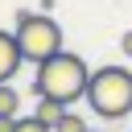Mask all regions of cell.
I'll use <instances>...</instances> for the list:
<instances>
[{"mask_svg":"<svg viewBox=\"0 0 132 132\" xmlns=\"http://www.w3.org/2000/svg\"><path fill=\"white\" fill-rule=\"evenodd\" d=\"M21 45H16V33H8V29H0V82H12L16 78V70H21Z\"/></svg>","mask_w":132,"mask_h":132,"instance_id":"cell-4","label":"cell"},{"mask_svg":"<svg viewBox=\"0 0 132 132\" xmlns=\"http://www.w3.org/2000/svg\"><path fill=\"white\" fill-rule=\"evenodd\" d=\"M87 82H91V66H87L78 54H70V50L45 58V62L37 66V74H33V91L45 95V99H58V103L82 99V95H87Z\"/></svg>","mask_w":132,"mask_h":132,"instance_id":"cell-1","label":"cell"},{"mask_svg":"<svg viewBox=\"0 0 132 132\" xmlns=\"http://www.w3.org/2000/svg\"><path fill=\"white\" fill-rule=\"evenodd\" d=\"M120 50H124V58H132V29H128V33L120 37Z\"/></svg>","mask_w":132,"mask_h":132,"instance_id":"cell-9","label":"cell"},{"mask_svg":"<svg viewBox=\"0 0 132 132\" xmlns=\"http://www.w3.org/2000/svg\"><path fill=\"white\" fill-rule=\"evenodd\" d=\"M16 45H21V58L41 66L45 58L62 54V25L50 16V12H29V8H16Z\"/></svg>","mask_w":132,"mask_h":132,"instance_id":"cell-3","label":"cell"},{"mask_svg":"<svg viewBox=\"0 0 132 132\" xmlns=\"http://www.w3.org/2000/svg\"><path fill=\"white\" fill-rule=\"evenodd\" d=\"M33 116L41 120V124H58L62 116H66V103H58V99H45V95H37V103H33Z\"/></svg>","mask_w":132,"mask_h":132,"instance_id":"cell-5","label":"cell"},{"mask_svg":"<svg viewBox=\"0 0 132 132\" xmlns=\"http://www.w3.org/2000/svg\"><path fill=\"white\" fill-rule=\"evenodd\" d=\"M16 132H54V128L41 124L37 116H16Z\"/></svg>","mask_w":132,"mask_h":132,"instance_id":"cell-8","label":"cell"},{"mask_svg":"<svg viewBox=\"0 0 132 132\" xmlns=\"http://www.w3.org/2000/svg\"><path fill=\"white\" fill-rule=\"evenodd\" d=\"M87 132H99V128H87Z\"/></svg>","mask_w":132,"mask_h":132,"instance_id":"cell-11","label":"cell"},{"mask_svg":"<svg viewBox=\"0 0 132 132\" xmlns=\"http://www.w3.org/2000/svg\"><path fill=\"white\" fill-rule=\"evenodd\" d=\"M16 107H21L16 82H0V120H16Z\"/></svg>","mask_w":132,"mask_h":132,"instance_id":"cell-6","label":"cell"},{"mask_svg":"<svg viewBox=\"0 0 132 132\" xmlns=\"http://www.w3.org/2000/svg\"><path fill=\"white\" fill-rule=\"evenodd\" d=\"M54 132H87V124H82V116H78V111H70V107H66V116L54 124Z\"/></svg>","mask_w":132,"mask_h":132,"instance_id":"cell-7","label":"cell"},{"mask_svg":"<svg viewBox=\"0 0 132 132\" xmlns=\"http://www.w3.org/2000/svg\"><path fill=\"white\" fill-rule=\"evenodd\" d=\"M82 99L103 120L132 116V70H124V66H99V70H91V82H87Z\"/></svg>","mask_w":132,"mask_h":132,"instance_id":"cell-2","label":"cell"},{"mask_svg":"<svg viewBox=\"0 0 132 132\" xmlns=\"http://www.w3.org/2000/svg\"><path fill=\"white\" fill-rule=\"evenodd\" d=\"M0 132H16V120H0Z\"/></svg>","mask_w":132,"mask_h":132,"instance_id":"cell-10","label":"cell"}]
</instances>
